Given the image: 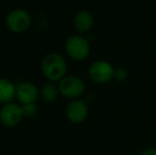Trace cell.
Masks as SVG:
<instances>
[{
	"mask_svg": "<svg viewBox=\"0 0 156 155\" xmlns=\"http://www.w3.org/2000/svg\"><path fill=\"white\" fill-rule=\"evenodd\" d=\"M44 77L49 82H60L67 73V62L61 54L51 52L44 56L41 63Z\"/></svg>",
	"mask_w": 156,
	"mask_h": 155,
	"instance_id": "cell-1",
	"label": "cell"
},
{
	"mask_svg": "<svg viewBox=\"0 0 156 155\" xmlns=\"http://www.w3.org/2000/svg\"><path fill=\"white\" fill-rule=\"evenodd\" d=\"M65 50L67 55L76 62H83L90 54V45L81 34H73L66 39Z\"/></svg>",
	"mask_w": 156,
	"mask_h": 155,
	"instance_id": "cell-2",
	"label": "cell"
},
{
	"mask_svg": "<svg viewBox=\"0 0 156 155\" xmlns=\"http://www.w3.org/2000/svg\"><path fill=\"white\" fill-rule=\"evenodd\" d=\"M115 67L104 60L94 61L88 67V77L96 84H107L114 80Z\"/></svg>",
	"mask_w": 156,
	"mask_h": 155,
	"instance_id": "cell-3",
	"label": "cell"
},
{
	"mask_svg": "<svg viewBox=\"0 0 156 155\" xmlns=\"http://www.w3.org/2000/svg\"><path fill=\"white\" fill-rule=\"evenodd\" d=\"M31 23V15L23 9L12 10L5 17L6 28L13 33H23L29 29Z\"/></svg>",
	"mask_w": 156,
	"mask_h": 155,
	"instance_id": "cell-4",
	"label": "cell"
},
{
	"mask_svg": "<svg viewBox=\"0 0 156 155\" xmlns=\"http://www.w3.org/2000/svg\"><path fill=\"white\" fill-rule=\"evenodd\" d=\"M60 93L68 99H80L85 93V83L81 78L76 76H66L58 82Z\"/></svg>",
	"mask_w": 156,
	"mask_h": 155,
	"instance_id": "cell-5",
	"label": "cell"
},
{
	"mask_svg": "<svg viewBox=\"0 0 156 155\" xmlns=\"http://www.w3.org/2000/svg\"><path fill=\"white\" fill-rule=\"evenodd\" d=\"M23 118V113L21 105L15 103V102L3 104V106L0 110V122L4 126L12 128V126L17 125Z\"/></svg>",
	"mask_w": 156,
	"mask_h": 155,
	"instance_id": "cell-6",
	"label": "cell"
},
{
	"mask_svg": "<svg viewBox=\"0 0 156 155\" xmlns=\"http://www.w3.org/2000/svg\"><path fill=\"white\" fill-rule=\"evenodd\" d=\"M66 116L72 123H82L88 116V105L82 99H74L66 107Z\"/></svg>",
	"mask_w": 156,
	"mask_h": 155,
	"instance_id": "cell-7",
	"label": "cell"
},
{
	"mask_svg": "<svg viewBox=\"0 0 156 155\" xmlns=\"http://www.w3.org/2000/svg\"><path fill=\"white\" fill-rule=\"evenodd\" d=\"M39 89L31 82H23L17 86L16 99L23 104L35 103L39 97Z\"/></svg>",
	"mask_w": 156,
	"mask_h": 155,
	"instance_id": "cell-8",
	"label": "cell"
},
{
	"mask_svg": "<svg viewBox=\"0 0 156 155\" xmlns=\"http://www.w3.org/2000/svg\"><path fill=\"white\" fill-rule=\"evenodd\" d=\"M94 25V15L89 11H79L73 18V26L76 32L80 34H85L93 29Z\"/></svg>",
	"mask_w": 156,
	"mask_h": 155,
	"instance_id": "cell-9",
	"label": "cell"
},
{
	"mask_svg": "<svg viewBox=\"0 0 156 155\" xmlns=\"http://www.w3.org/2000/svg\"><path fill=\"white\" fill-rule=\"evenodd\" d=\"M17 86L9 79L0 78V103L6 104L13 102L16 98Z\"/></svg>",
	"mask_w": 156,
	"mask_h": 155,
	"instance_id": "cell-10",
	"label": "cell"
},
{
	"mask_svg": "<svg viewBox=\"0 0 156 155\" xmlns=\"http://www.w3.org/2000/svg\"><path fill=\"white\" fill-rule=\"evenodd\" d=\"M58 87L53 84V82H48L43 85V87L39 90V95H41V99L46 102V103H53L56 101L58 97Z\"/></svg>",
	"mask_w": 156,
	"mask_h": 155,
	"instance_id": "cell-11",
	"label": "cell"
},
{
	"mask_svg": "<svg viewBox=\"0 0 156 155\" xmlns=\"http://www.w3.org/2000/svg\"><path fill=\"white\" fill-rule=\"evenodd\" d=\"M21 108H23V117H33L37 113V106L35 105V103L23 104Z\"/></svg>",
	"mask_w": 156,
	"mask_h": 155,
	"instance_id": "cell-12",
	"label": "cell"
},
{
	"mask_svg": "<svg viewBox=\"0 0 156 155\" xmlns=\"http://www.w3.org/2000/svg\"><path fill=\"white\" fill-rule=\"evenodd\" d=\"M129 77V73H127V70L123 67H119V68L115 69V77H114V80H116L117 82L122 83L124 82L125 80Z\"/></svg>",
	"mask_w": 156,
	"mask_h": 155,
	"instance_id": "cell-13",
	"label": "cell"
},
{
	"mask_svg": "<svg viewBox=\"0 0 156 155\" xmlns=\"http://www.w3.org/2000/svg\"><path fill=\"white\" fill-rule=\"evenodd\" d=\"M140 155H156V148H153V147L147 148V149H144V151L141 152Z\"/></svg>",
	"mask_w": 156,
	"mask_h": 155,
	"instance_id": "cell-14",
	"label": "cell"
}]
</instances>
